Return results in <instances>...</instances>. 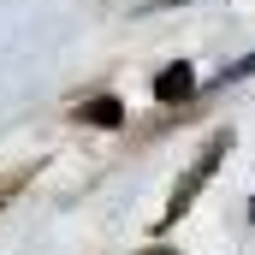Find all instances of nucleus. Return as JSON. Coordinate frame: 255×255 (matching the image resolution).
<instances>
[{
	"instance_id": "4",
	"label": "nucleus",
	"mask_w": 255,
	"mask_h": 255,
	"mask_svg": "<svg viewBox=\"0 0 255 255\" xmlns=\"http://www.w3.org/2000/svg\"><path fill=\"white\" fill-rule=\"evenodd\" d=\"M250 71H255V54H244L238 65H226V71H220V83H238V77H250Z\"/></svg>"
},
{
	"instance_id": "5",
	"label": "nucleus",
	"mask_w": 255,
	"mask_h": 255,
	"mask_svg": "<svg viewBox=\"0 0 255 255\" xmlns=\"http://www.w3.org/2000/svg\"><path fill=\"white\" fill-rule=\"evenodd\" d=\"M250 214H255V208H250Z\"/></svg>"
},
{
	"instance_id": "2",
	"label": "nucleus",
	"mask_w": 255,
	"mask_h": 255,
	"mask_svg": "<svg viewBox=\"0 0 255 255\" xmlns=\"http://www.w3.org/2000/svg\"><path fill=\"white\" fill-rule=\"evenodd\" d=\"M190 89H196V71H190L184 60H178V65H166V71L154 77V101H166V107H172V101H184Z\"/></svg>"
},
{
	"instance_id": "3",
	"label": "nucleus",
	"mask_w": 255,
	"mask_h": 255,
	"mask_svg": "<svg viewBox=\"0 0 255 255\" xmlns=\"http://www.w3.org/2000/svg\"><path fill=\"white\" fill-rule=\"evenodd\" d=\"M77 119H83V125H101V130H119L125 125V107H119L113 95H95V101L77 107Z\"/></svg>"
},
{
	"instance_id": "1",
	"label": "nucleus",
	"mask_w": 255,
	"mask_h": 255,
	"mask_svg": "<svg viewBox=\"0 0 255 255\" xmlns=\"http://www.w3.org/2000/svg\"><path fill=\"white\" fill-rule=\"evenodd\" d=\"M226 142H232V136H214V142H208V148L196 154V166L184 172V178H178V190H172V202H166V214H160V232H166V226H172L178 214H190L196 190H202V184L214 178V166H220V154H226Z\"/></svg>"
}]
</instances>
